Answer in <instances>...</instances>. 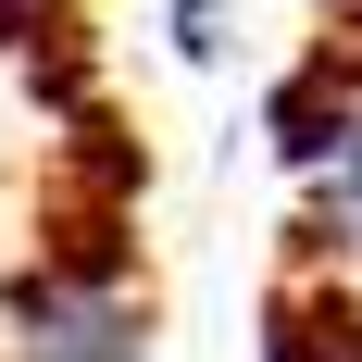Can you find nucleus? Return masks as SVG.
Returning <instances> with one entry per match:
<instances>
[{"mask_svg": "<svg viewBox=\"0 0 362 362\" xmlns=\"http://www.w3.org/2000/svg\"><path fill=\"white\" fill-rule=\"evenodd\" d=\"M0 362H150V275L125 250L37 262L0 313Z\"/></svg>", "mask_w": 362, "mask_h": 362, "instance_id": "obj_1", "label": "nucleus"}, {"mask_svg": "<svg viewBox=\"0 0 362 362\" xmlns=\"http://www.w3.org/2000/svg\"><path fill=\"white\" fill-rule=\"evenodd\" d=\"M288 163H300V187H313V213H325L337 238H362V88L288 100Z\"/></svg>", "mask_w": 362, "mask_h": 362, "instance_id": "obj_2", "label": "nucleus"}, {"mask_svg": "<svg viewBox=\"0 0 362 362\" xmlns=\"http://www.w3.org/2000/svg\"><path fill=\"white\" fill-rule=\"evenodd\" d=\"M275 362H362V325H350V313H288Z\"/></svg>", "mask_w": 362, "mask_h": 362, "instance_id": "obj_3", "label": "nucleus"}, {"mask_svg": "<svg viewBox=\"0 0 362 362\" xmlns=\"http://www.w3.org/2000/svg\"><path fill=\"white\" fill-rule=\"evenodd\" d=\"M175 50L187 63H225V0H175Z\"/></svg>", "mask_w": 362, "mask_h": 362, "instance_id": "obj_4", "label": "nucleus"}]
</instances>
